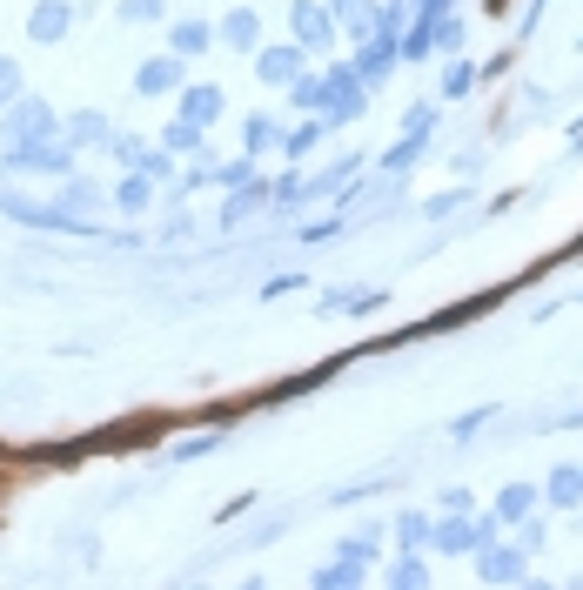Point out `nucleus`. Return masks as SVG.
Segmentation results:
<instances>
[{"instance_id":"dca6fc26","label":"nucleus","mask_w":583,"mask_h":590,"mask_svg":"<svg viewBox=\"0 0 583 590\" xmlns=\"http://www.w3.org/2000/svg\"><path fill=\"white\" fill-rule=\"evenodd\" d=\"M181 114H188V121H215V114H222V88H188L181 94Z\"/></svg>"},{"instance_id":"9d476101","label":"nucleus","mask_w":583,"mask_h":590,"mask_svg":"<svg viewBox=\"0 0 583 590\" xmlns=\"http://www.w3.org/2000/svg\"><path fill=\"white\" fill-rule=\"evenodd\" d=\"M61 135H68L74 148H101V141H108V114L81 108V114H68V121H61Z\"/></svg>"},{"instance_id":"bb28decb","label":"nucleus","mask_w":583,"mask_h":590,"mask_svg":"<svg viewBox=\"0 0 583 590\" xmlns=\"http://www.w3.org/2000/svg\"><path fill=\"white\" fill-rule=\"evenodd\" d=\"M470 81H476V74H470V68H449V81H443V94H470Z\"/></svg>"},{"instance_id":"39448f33","label":"nucleus","mask_w":583,"mask_h":590,"mask_svg":"<svg viewBox=\"0 0 583 590\" xmlns=\"http://www.w3.org/2000/svg\"><path fill=\"white\" fill-rule=\"evenodd\" d=\"M255 74L275 81V88H295L302 81V47H255Z\"/></svg>"},{"instance_id":"7ed1b4c3","label":"nucleus","mask_w":583,"mask_h":590,"mask_svg":"<svg viewBox=\"0 0 583 590\" xmlns=\"http://www.w3.org/2000/svg\"><path fill=\"white\" fill-rule=\"evenodd\" d=\"M289 21H295V47H329V34H336V7L295 0V7H289Z\"/></svg>"},{"instance_id":"f03ea898","label":"nucleus","mask_w":583,"mask_h":590,"mask_svg":"<svg viewBox=\"0 0 583 590\" xmlns=\"http://www.w3.org/2000/svg\"><path fill=\"white\" fill-rule=\"evenodd\" d=\"M47 135H61V114L47 108L41 94H21V101L0 108V141H7V148H21V141H47Z\"/></svg>"},{"instance_id":"6ab92c4d","label":"nucleus","mask_w":583,"mask_h":590,"mask_svg":"<svg viewBox=\"0 0 583 590\" xmlns=\"http://www.w3.org/2000/svg\"><path fill=\"white\" fill-rule=\"evenodd\" d=\"M248 155H262V148H269V141H282V121H275V114H248Z\"/></svg>"},{"instance_id":"393cba45","label":"nucleus","mask_w":583,"mask_h":590,"mask_svg":"<svg viewBox=\"0 0 583 590\" xmlns=\"http://www.w3.org/2000/svg\"><path fill=\"white\" fill-rule=\"evenodd\" d=\"M7 101H21V68H14V54H0V108Z\"/></svg>"},{"instance_id":"0eeeda50","label":"nucleus","mask_w":583,"mask_h":590,"mask_svg":"<svg viewBox=\"0 0 583 590\" xmlns=\"http://www.w3.org/2000/svg\"><path fill=\"white\" fill-rule=\"evenodd\" d=\"M68 21H74V7L68 0H41V7H34V14H27V41H61V34H68Z\"/></svg>"},{"instance_id":"423d86ee","label":"nucleus","mask_w":583,"mask_h":590,"mask_svg":"<svg viewBox=\"0 0 583 590\" xmlns=\"http://www.w3.org/2000/svg\"><path fill=\"white\" fill-rule=\"evenodd\" d=\"M168 88H181V54H155V61H141L135 68V94H168Z\"/></svg>"},{"instance_id":"2eb2a0df","label":"nucleus","mask_w":583,"mask_h":590,"mask_svg":"<svg viewBox=\"0 0 583 590\" xmlns=\"http://www.w3.org/2000/svg\"><path fill=\"white\" fill-rule=\"evenodd\" d=\"M382 302H389L382 289H336V295H329L336 316H369V309H382Z\"/></svg>"},{"instance_id":"a878e982","label":"nucleus","mask_w":583,"mask_h":590,"mask_svg":"<svg viewBox=\"0 0 583 590\" xmlns=\"http://www.w3.org/2000/svg\"><path fill=\"white\" fill-rule=\"evenodd\" d=\"M456 202H463V188H449V195H436V202H429L423 215H429V222H436V215H449V208H456Z\"/></svg>"},{"instance_id":"5701e85b","label":"nucleus","mask_w":583,"mask_h":590,"mask_svg":"<svg viewBox=\"0 0 583 590\" xmlns=\"http://www.w3.org/2000/svg\"><path fill=\"white\" fill-rule=\"evenodd\" d=\"M215 443H222V436L208 430V436H188V443H175V450H168V456H175V463H195V456H208V450H215Z\"/></svg>"},{"instance_id":"f3484780","label":"nucleus","mask_w":583,"mask_h":590,"mask_svg":"<svg viewBox=\"0 0 583 590\" xmlns=\"http://www.w3.org/2000/svg\"><path fill=\"white\" fill-rule=\"evenodd\" d=\"M168 155H202V121H188V114H181V121H168Z\"/></svg>"},{"instance_id":"4468645a","label":"nucleus","mask_w":583,"mask_h":590,"mask_svg":"<svg viewBox=\"0 0 583 590\" xmlns=\"http://www.w3.org/2000/svg\"><path fill=\"white\" fill-rule=\"evenodd\" d=\"M54 202L68 208V215H94V208H101V188H94V182H81V175H68V182H61V195H54Z\"/></svg>"},{"instance_id":"412c9836","label":"nucleus","mask_w":583,"mask_h":590,"mask_svg":"<svg viewBox=\"0 0 583 590\" xmlns=\"http://www.w3.org/2000/svg\"><path fill=\"white\" fill-rule=\"evenodd\" d=\"M389 584H403V590L429 584V570H423V557H416V550H403V557H396V564H389Z\"/></svg>"},{"instance_id":"1a4fd4ad","label":"nucleus","mask_w":583,"mask_h":590,"mask_svg":"<svg viewBox=\"0 0 583 590\" xmlns=\"http://www.w3.org/2000/svg\"><path fill=\"white\" fill-rule=\"evenodd\" d=\"M543 497L557 503V510H583V463H563L557 477L543 483Z\"/></svg>"},{"instance_id":"6e6552de","label":"nucleus","mask_w":583,"mask_h":590,"mask_svg":"<svg viewBox=\"0 0 583 590\" xmlns=\"http://www.w3.org/2000/svg\"><path fill=\"white\" fill-rule=\"evenodd\" d=\"M543 503V490L537 483H510L503 497H496V523H530V510Z\"/></svg>"},{"instance_id":"aec40b11","label":"nucleus","mask_w":583,"mask_h":590,"mask_svg":"<svg viewBox=\"0 0 583 590\" xmlns=\"http://www.w3.org/2000/svg\"><path fill=\"white\" fill-rule=\"evenodd\" d=\"M329 128H336V121H329V114H322V121H302V128H295V135H289V141H282V148H289V155H295V161H302V155H309V148H315V141L329 135Z\"/></svg>"},{"instance_id":"4be33fe9","label":"nucleus","mask_w":583,"mask_h":590,"mask_svg":"<svg viewBox=\"0 0 583 590\" xmlns=\"http://www.w3.org/2000/svg\"><path fill=\"white\" fill-rule=\"evenodd\" d=\"M315 584H322V590H342V584H362V564H356V557H336V564H329V570H315Z\"/></svg>"},{"instance_id":"f257e3e1","label":"nucleus","mask_w":583,"mask_h":590,"mask_svg":"<svg viewBox=\"0 0 583 590\" xmlns=\"http://www.w3.org/2000/svg\"><path fill=\"white\" fill-rule=\"evenodd\" d=\"M0 168H7V175H54V182H68V175H74V141L68 135H47V141L0 148Z\"/></svg>"},{"instance_id":"ddd939ff","label":"nucleus","mask_w":583,"mask_h":590,"mask_svg":"<svg viewBox=\"0 0 583 590\" xmlns=\"http://www.w3.org/2000/svg\"><path fill=\"white\" fill-rule=\"evenodd\" d=\"M222 41H228V47H248V54H255V47H262V21H255L248 7H235V14L222 21Z\"/></svg>"},{"instance_id":"20e7f679","label":"nucleus","mask_w":583,"mask_h":590,"mask_svg":"<svg viewBox=\"0 0 583 590\" xmlns=\"http://www.w3.org/2000/svg\"><path fill=\"white\" fill-rule=\"evenodd\" d=\"M476 577H483V584H516V577H530V550L483 544V550H476Z\"/></svg>"},{"instance_id":"9b49d317","label":"nucleus","mask_w":583,"mask_h":590,"mask_svg":"<svg viewBox=\"0 0 583 590\" xmlns=\"http://www.w3.org/2000/svg\"><path fill=\"white\" fill-rule=\"evenodd\" d=\"M114 208H121V215H141V208H155V175L128 168V182L114 188Z\"/></svg>"},{"instance_id":"b1692460","label":"nucleus","mask_w":583,"mask_h":590,"mask_svg":"<svg viewBox=\"0 0 583 590\" xmlns=\"http://www.w3.org/2000/svg\"><path fill=\"white\" fill-rule=\"evenodd\" d=\"M168 0H121V21H161Z\"/></svg>"},{"instance_id":"f8f14e48","label":"nucleus","mask_w":583,"mask_h":590,"mask_svg":"<svg viewBox=\"0 0 583 590\" xmlns=\"http://www.w3.org/2000/svg\"><path fill=\"white\" fill-rule=\"evenodd\" d=\"M208 41H215V27H208V21H181L175 34H168V54L188 61V54H208Z\"/></svg>"},{"instance_id":"a211bd4d","label":"nucleus","mask_w":583,"mask_h":590,"mask_svg":"<svg viewBox=\"0 0 583 590\" xmlns=\"http://www.w3.org/2000/svg\"><path fill=\"white\" fill-rule=\"evenodd\" d=\"M429 537H436V523H429L423 510H409V517L396 523V544H403V550H429Z\"/></svg>"}]
</instances>
